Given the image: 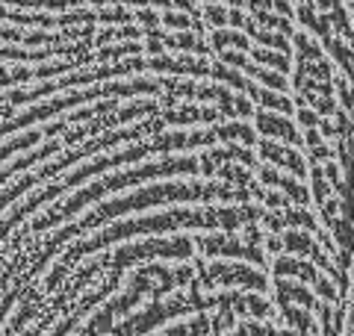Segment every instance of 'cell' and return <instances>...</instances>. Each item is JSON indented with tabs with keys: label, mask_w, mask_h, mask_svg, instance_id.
Masks as SVG:
<instances>
[{
	"label": "cell",
	"mask_w": 354,
	"mask_h": 336,
	"mask_svg": "<svg viewBox=\"0 0 354 336\" xmlns=\"http://www.w3.org/2000/svg\"><path fill=\"white\" fill-rule=\"evenodd\" d=\"M204 21H207L210 27H221V24L227 21V12H224L221 6H216V3H210V6L204 9Z\"/></svg>",
	"instance_id": "cell-1"
},
{
	"label": "cell",
	"mask_w": 354,
	"mask_h": 336,
	"mask_svg": "<svg viewBox=\"0 0 354 336\" xmlns=\"http://www.w3.org/2000/svg\"><path fill=\"white\" fill-rule=\"evenodd\" d=\"M166 24L169 27H189V18L186 15H166Z\"/></svg>",
	"instance_id": "cell-2"
},
{
	"label": "cell",
	"mask_w": 354,
	"mask_h": 336,
	"mask_svg": "<svg viewBox=\"0 0 354 336\" xmlns=\"http://www.w3.org/2000/svg\"><path fill=\"white\" fill-rule=\"evenodd\" d=\"M248 6H251L254 12H269V9H271V0H248Z\"/></svg>",
	"instance_id": "cell-3"
},
{
	"label": "cell",
	"mask_w": 354,
	"mask_h": 336,
	"mask_svg": "<svg viewBox=\"0 0 354 336\" xmlns=\"http://www.w3.org/2000/svg\"><path fill=\"white\" fill-rule=\"evenodd\" d=\"M227 21H230L233 27H245V15H242V12H236V9L227 15Z\"/></svg>",
	"instance_id": "cell-4"
},
{
	"label": "cell",
	"mask_w": 354,
	"mask_h": 336,
	"mask_svg": "<svg viewBox=\"0 0 354 336\" xmlns=\"http://www.w3.org/2000/svg\"><path fill=\"white\" fill-rule=\"evenodd\" d=\"M316 9H322V12H328V9H334V0H310Z\"/></svg>",
	"instance_id": "cell-5"
},
{
	"label": "cell",
	"mask_w": 354,
	"mask_h": 336,
	"mask_svg": "<svg viewBox=\"0 0 354 336\" xmlns=\"http://www.w3.org/2000/svg\"><path fill=\"white\" fill-rule=\"evenodd\" d=\"M230 3H233V6H242V3H245V0H230Z\"/></svg>",
	"instance_id": "cell-6"
},
{
	"label": "cell",
	"mask_w": 354,
	"mask_h": 336,
	"mask_svg": "<svg viewBox=\"0 0 354 336\" xmlns=\"http://www.w3.org/2000/svg\"><path fill=\"white\" fill-rule=\"evenodd\" d=\"M210 3H216V0H210Z\"/></svg>",
	"instance_id": "cell-7"
}]
</instances>
